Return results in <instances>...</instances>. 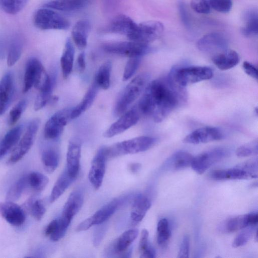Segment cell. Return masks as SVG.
<instances>
[{
  "label": "cell",
  "instance_id": "1",
  "mask_svg": "<svg viewBox=\"0 0 258 258\" xmlns=\"http://www.w3.org/2000/svg\"><path fill=\"white\" fill-rule=\"evenodd\" d=\"M184 87L178 85L170 74L165 79L149 83L138 104V110L156 122L164 120L186 99Z\"/></svg>",
  "mask_w": 258,
  "mask_h": 258
},
{
  "label": "cell",
  "instance_id": "2",
  "mask_svg": "<svg viewBox=\"0 0 258 258\" xmlns=\"http://www.w3.org/2000/svg\"><path fill=\"white\" fill-rule=\"evenodd\" d=\"M150 78L149 74L144 73L136 76L127 84L115 104L114 112L116 116L123 114L145 91L149 84Z\"/></svg>",
  "mask_w": 258,
  "mask_h": 258
},
{
  "label": "cell",
  "instance_id": "3",
  "mask_svg": "<svg viewBox=\"0 0 258 258\" xmlns=\"http://www.w3.org/2000/svg\"><path fill=\"white\" fill-rule=\"evenodd\" d=\"M51 79L41 62L37 58H30L26 64L23 81V93L27 92L33 86L39 91L47 89Z\"/></svg>",
  "mask_w": 258,
  "mask_h": 258
},
{
  "label": "cell",
  "instance_id": "4",
  "mask_svg": "<svg viewBox=\"0 0 258 258\" xmlns=\"http://www.w3.org/2000/svg\"><path fill=\"white\" fill-rule=\"evenodd\" d=\"M156 140L149 136H140L105 147L107 159L130 154L146 151L151 148Z\"/></svg>",
  "mask_w": 258,
  "mask_h": 258
},
{
  "label": "cell",
  "instance_id": "5",
  "mask_svg": "<svg viewBox=\"0 0 258 258\" xmlns=\"http://www.w3.org/2000/svg\"><path fill=\"white\" fill-rule=\"evenodd\" d=\"M257 160L252 159L231 168L212 171L210 177L214 180L248 179L257 177Z\"/></svg>",
  "mask_w": 258,
  "mask_h": 258
},
{
  "label": "cell",
  "instance_id": "6",
  "mask_svg": "<svg viewBox=\"0 0 258 258\" xmlns=\"http://www.w3.org/2000/svg\"><path fill=\"white\" fill-rule=\"evenodd\" d=\"M169 74L175 82L182 87L210 79L213 75L211 68L203 66L176 67Z\"/></svg>",
  "mask_w": 258,
  "mask_h": 258
},
{
  "label": "cell",
  "instance_id": "7",
  "mask_svg": "<svg viewBox=\"0 0 258 258\" xmlns=\"http://www.w3.org/2000/svg\"><path fill=\"white\" fill-rule=\"evenodd\" d=\"M102 48L107 53L130 57H142L152 51L149 44L131 40L106 43Z\"/></svg>",
  "mask_w": 258,
  "mask_h": 258
},
{
  "label": "cell",
  "instance_id": "8",
  "mask_svg": "<svg viewBox=\"0 0 258 258\" xmlns=\"http://www.w3.org/2000/svg\"><path fill=\"white\" fill-rule=\"evenodd\" d=\"M33 22L37 28L43 30H66L70 27L67 19L53 10L45 7L35 13Z\"/></svg>",
  "mask_w": 258,
  "mask_h": 258
},
{
  "label": "cell",
  "instance_id": "9",
  "mask_svg": "<svg viewBox=\"0 0 258 258\" xmlns=\"http://www.w3.org/2000/svg\"><path fill=\"white\" fill-rule=\"evenodd\" d=\"M40 120L38 118L29 122L24 135L8 160V164L13 165L18 162L29 151L35 140Z\"/></svg>",
  "mask_w": 258,
  "mask_h": 258
},
{
  "label": "cell",
  "instance_id": "10",
  "mask_svg": "<svg viewBox=\"0 0 258 258\" xmlns=\"http://www.w3.org/2000/svg\"><path fill=\"white\" fill-rule=\"evenodd\" d=\"M72 108H64L55 112L46 122L44 136L47 140H56L62 134L64 126L71 119Z\"/></svg>",
  "mask_w": 258,
  "mask_h": 258
},
{
  "label": "cell",
  "instance_id": "11",
  "mask_svg": "<svg viewBox=\"0 0 258 258\" xmlns=\"http://www.w3.org/2000/svg\"><path fill=\"white\" fill-rule=\"evenodd\" d=\"M163 30V25L160 22H143L138 24L135 32L129 40L149 44L157 39L162 34Z\"/></svg>",
  "mask_w": 258,
  "mask_h": 258
},
{
  "label": "cell",
  "instance_id": "12",
  "mask_svg": "<svg viewBox=\"0 0 258 258\" xmlns=\"http://www.w3.org/2000/svg\"><path fill=\"white\" fill-rule=\"evenodd\" d=\"M228 154L227 149L215 148L194 157L190 166L197 173L202 174L213 164L221 160Z\"/></svg>",
  "mask_w": 258,
  "mask_h": 258
},
{
  "label": "cell",
  "instance_id": "13",
  "mask_svg": "<svg viewBox=\"0 0 258 258\" xmlns=\"http://www.w3.org/2000/svg\"><path fill=\"white\" fill-rule=\"evenodd\" d=\"M119 200L115 199L96 212L92 216L80 223L76 228L78 232L89 229L93 225H100L108 219L116 211Z\"/></svg>",
  "mask_w": 258,
  "mask_h": 258
},
{
  "label": "cell",
  "instance_id": "14",
  "mask_svg": "<svg viewBox=\"0 0 258 258\" xmlns=\"http://www.w3.org/2000/svg\"><path fill=\"white\" fill-rule=\"evenodd\" d=\"M107 159L105 147H103L99 149L92 161L88 178L95 189H99L102 185L105 173Z\"/></svg>",
  "mask_w": 258,
  "mask_h": 258
},
{
  "label": "cell",
  "instance_id": "15",
  "mask_svg": "<svg viewBox=\"0 0 258 258\" xmlns=\"http://www.w3.org/2000/svg\"><path fill=\"white\" fill-rule=\"evenodd\" d=\"M197 46L200 50L214 55L227 49L228 41L223 34L212 32L201 38Z\"/></svg>",
  "mask_w": 258,
  "mask_h": 258
},
{
  "label": "cell",
  "instance_id": "16",
  "mask_svg": "<svg viewBox=\"0 0 258 258\" xmlns=\"http://www.w3.org/2000/svg\"><path fill=\"white\" fill-rule=\"evenodd\" d=\"M139 119V113L138 109L133 108L122 114L120 118L104 132L103 136L106 138H111L120 134L135 125Z\"/></svg>",
  "mask_w": 258,
  "mask_h": 258
},
{
  "label": "cell",
  "instance_id": "17",
  "mask_svg": "<svg viewBox=\"0 0 258 258\" xmlns=\"http://www.w3.org/2000/svg\"><path fill=\"white\" fill-rule=\"evenodd\" d=\"M223 137L222 132L219 128L206 126L194 131L184 138L183 142L190 144L207 143L220 140Z\"/></svg>",
  "mask_w": 258,
  "mask_h": 258
},
{
  "label": "cell",
  "instance_id": "18",
  "mask_svg": "<svg viewBox=\"0 0 258 258\" xmlns=\"http://www.w3.org/2000/svg\"><path fill=\"white\" fill-rule=\"evenodd\" d=\"M81 155V142L78 139H72L67 153V168L68 174L76 179L79 172Z\"/></svg>",
  "mask_w": 258,
  "mask_h": 258
},
{
  "label": "cell",
  "instance_id": "19",
  "mask_svg": "<svg viewBox=\"0 0 258 258\" xmlns=\"http://www.w3.org/2000/svg\"><path fill=\"white\" fill-rule=\"evenodd\" d=\"M0 215L9 223L19 226L25 222L26 217L23 209L14 202L0 203Z\"/></svg>",
  "mask_w": 258,
  "mask_h": 258
},
{
  "label": "cell",
  "instance_id": "20",
  "mask_svg": "<svg viewBox=\"0 0 258 258\" xmlns=\"http://www.w3.org/2000/svg\"><path fill=\"white\" fill-rule=\"evenodd\" d=\"M137 25L130 17L122 14L114 17L106 29L109 32L124 35L130 39L136 31Z\"/></svg>",
  "mask_w": 258,
  "mask_h": 258
},
{
  "label": "cell",
  "instance_id": "21",
  "mask_svg": "<svg viewBox=\"0 0 258 258\" xmlns=\"http://www.w3.org/2000/svg\"><path fill=\"white\" fill-rule=\"evenodd\" d=\"M14 90L13 76L8 72L0 80V115L5 112L10 105Z\"/></svg>",
  "mask_w": 258,
  "mask_h": 258
},
{
  "label": "cell",
  "instance_id": "22",
  "mask_svg": "<svg viewBox=\"0 0 258 258\" xmlns=\"http://www.w3.org/2000/svg\"><path fill=\"white\" fill-rule=\"evenodd\" d=\"M248 226H254L251 213L237 216L226 220L219 226V230L224 233H231L241 230Z\"/></svg>",
  "mask_w": 258,
  "mask_h": 258
},
{
  "label": "cell",
  "instance_id": "23",
  "mask_svg": "<svg viewBox=\"0 0 258 258\" xmlns=\"http://www.w3.org/2000/svg\"><path fill=\"white\" fill-rule=\"evenodd\" d=\"M84 197L81 191H73L64 205L61 217L71 222L73 217L81 209Z\"/></svg>",
  "mask_w": 258,
  "mask_h": 258
},
{
  "label": "cell",
  "instance_id": "24",
  "mask_svg": "<svg viewBox=\"0 0 258 258\" xmlns=\"http://www.w3.org/2000/svg\"><path fill=\"white\" fill-rule=\"evenodd\" d=\"M239 56L236 51L226 49L213 55V63L221 70H227L236 66L239 62Z\"/></svg>",
  "mask_w": 258,
  "mask_h": 258
},
{
  "label": "cell",
  "instance_id": "25",
  "mask_svg": "<svg viewBox=\"0 0 258 258\" xmlns=\"http://www.w3.org/2000/svg\"><path fill=\"white\" fill-rule=\"evenodd\" d=\"M90 30V23L87 20L78 21L74 26L72 37L78 48L83 49L86 47Z\"/></svg>",
  "mask_w": 258,
  "mask_h": 258
},
{
  "label": "cell",
  "instance_id": "26",
  "mask_svg": "<svg viewBox=\"0 0 258 258\" xmlns=\"http://www.w3.org/2000/svg\"><path fill=\"white\" fill-rule=\"evenodd\" d=\"M139 234V231L137 229H132L127 230L123 232L119 237L115 240L113 245V251L118 254H121L123 257V254H130L128 249L131 245L136 239Z\"/></svg>",
  "mask_w": 258,
  "mask_h": 258
},
{
  "label": "cell",
  "instance_id": "27",
  "mask_svg": "<svg viewBox=\"0 0 258 258\" xmlns=\"http://www.w3.org/2000/svg\"><path fill=\"white\" fill-rule=\"evenodd\" d=\"M90 0H52L44 5V7L62 12H74L81 10L88 6Z\"/></svg>",
  "mask_w": 258,
  "mask_h": 258
},
{
  "label": "cell",
  "instance_id": "28",
  "mask_svg": "<svg viewBox=\"0 0 258 258\" xmlns=\"http://www.w3.org/2000/svg\"><path fill=\"white\" fill-rule=\"evenodd\" d=\"M151 206V202L147 197L142 195L136 196L133 201L130 215L133 222L137 223L141 222Z\"/></svg>",
  "mask_w": 258,
  "mask_h": 258
},
{
  "label": "cell",
  "instance_id": "29",
  "mask_svg": "<svg viewBox=\"0 0 258 258\" xmlns=\"http://www.w3.org/2000/svg\"><path fill=\"white\" fill-rule=\"evenodd\" d=\"M99 89L100 88L94 82L89 87L80 103L75 107L72 108L71 114V119L79 117L90 107L95 99Z\"/></svg>",
  "mask_w": 258,
  "mask_h": 258
},
{
  "label": "cell",
  "instance_id": "30",
  "mask_svg": "<svg viewBox=\"0 0 258 258\" xmlns=\"http://www.w3.org/2000/svg\"><path fill=\"white\" fill-rule=\"evenodd\" d=\"M23 126L19 125L10 130L0 140V159L4 157L19 141Z\"/></svg>",
  "mask_w": 258,
  "mask_h": 258
},
{
  "label": "cell",
  "instance_id": "31",
  "mask_svg": "<svg viewBox=\"0 0 258 258\" xmlns=\"http://www.w3.org/2000/svg\"><path fill=\"white\" fill-rule=\"evenodd\" d=\"M75 49L70 39L66 41L64 48L60 58V66L63 77L67 79L70 75L74 63Z\"/></svg>",
  "mask_w": 258,
  "mask_h": 258
},
{
  "label": "cell",
  "instance_id": "32",
  "mask_svg": "<svg viewBox=\"0 0 258 258\" xmlns=\"http://www.w3.org/2000/svg\"><path fill=\"white\" fill-rule=\"evenodd\" d=\"M75 180L68 174L66 169L58 177L52 188L49 197L50 203L57 200Z\"/></svg>",
  "mask_w": 258,
  "mask_h": 258
},
{
  "label": "cell",
  "instance_id": "33",
  "mask_svg": "<svg viewBox=\"0 0 258 258\" xmlns=\"http://www.w3.org/2000/svg\"><path fill=\"white\" fill-rule=\"evenodd\" d=\"M245 25L241 29V32L246 37L256 35L258 33L257 11L254 9L247 11L244 15Z\"/></svg>",
  "mask_w": 258,
  "mask_h": 258
},
{
  "label": "cell",
  "instance_id": "34",
  "mask_svg": "<svg viewBox=\"0 0 258 258\" xmlns=\"http://www.w3.org/2000/svg\"><path fill=\"white\" fill-rule=\"evenodd\" d=\"M194 156L189 153L180 151L172 155L167 161L170 168L181 170L191 165Z\"/></svg>",
  "mask_w": 258,
  "mask_h": 258
},
{
  "label": "cell",
  "instance_id": "35",
  "mask_svg": "<svg viewBox=\"0 0 258 258\" xmlns=\"http://www.w3.org/2000/svg\"><path fill=\"white\" fill-rule=\"evenodd\" d=\"M41 160L44 170L49 173H52L58 165L59 154L54 148H47L42 153Z\"/></svg>",
  "mask_w": 258,
  "mask_h": 258
},
{
  "label": "cell",
  "instance_id": "36",
  "mask_svg": "<svg viewBox=\"0 0 258 258\" xmlns=\"http://www.w3.org/2000/svg\"><path fill=\"white\" fill-rule=\"evenodd\" d=\"M111 68V62L107 61L97 71L94 82L99 88L107 90L109 87Z\"/></svg>",
  "mask_w": 258,
  "mask_h": 258
},
{
  "label": "cell",
  "instance_id": "37",
  "mask_svg": "<svg viewBox=\"0 0 258 258\" xmlns=\"http://www.w3.org/2000/svg\"><path fill=\"white\" fill-rule=\"evenodd\" d=\"M28 187L27 175H24L15 181L8 190L6 200L15 202L22 196L25 189Z\"/></svg>",
  "mask_w": 258,
  "mask_h": 258
},
{
  "label": "cell",
  "instance_id": "38",
  "mask_svg": "<svg viewBox=\"0 0 258 258\" xmlns=\"http://www.w3.org/2000/svg\"><path fill=\"white\" fill-rule=\"evenodd\" d=\"M27 175L28 186L36 192L43 190L49 181L46 176L38 172H32Z\"/></svg>",
  "mask_w": 258,
  "mask_h": 258
},
{
  "label": "cell",
  "instance_id": "39",
  "mask_svg": "<svg viewBox=\"0 0 258 258\" xmlns=\"http://www.w3.org/2000/svg\"><path fill=\"white\" fill-rule=\"evenodd\" d=\"M29 0H0V8L6 13L15 15L20 12Z\"/></svg>",
  "mask_w": 258,
  "mask_h": 258
},
{
  "label": "cell",
  "instance_id": "40",
  "mask_svg": "<svg viewBox=\"0 0 258 258\" xmlns=\"http://www.w3.org/2000/svg\"><path fill=\"white\" fill-rule=\"evenodd\" d=\"M157 241L160 245H164L168 241L170 236L171 231L169 227V223L165 218L159 220L157 227Z\"/></svg>",
  "mask_w": 258,
  "mask_h": 258
},
{
  "label": "cell",
  "instance_id": "41",
  "mask_svg": "<svg viewBox=\"0 0 258 258\" xmlns=\"http://www.w3.org/2000/svg\"><path fill=\"white\" fill-rule=\"evenodd\" d=\"M26 207L29 209L33 217L37 221L40 220L46 212V208L42 200L30 199L26 203Z\"/></svg>",
  "mask_w": 258,
  "mask_h": 258
},
{
  "label": "cell",
  "instance_id": "42",
  "mask_svg": "<svg viewBox=\"0 0 258 258\" xmlns=\"http://www.w3.org/2000/svg\"><path fill=\"white\" fill-rule=\"evenodd\" d=\"M241 230L232 242V245L233 247L245 245L257 231L256 226H248Z\"/></svg>",
  "mask_w": 258,
  "mask_h": 258
},
{
  "label": "cell",
  "instance_id": "43",
  "mask_svg": "<svg viewBox=\"0 0 258 258\" xmlns=\"http://www.w3.org/2000/svg\"><path fill=\"white\" fill-rule=\"evenodd\" d=\"M22 51V44L20 41L14 40L11 43L8 53L7 64L12 66L19 59Z\"/></svg>",
  "mask_w": 258,
  "mask_h": 258
},
{
  "label": "cell",
  "instance_id": "44",
  "mask_svg": "<svg viewBox=\"0 0 258 258\" xmlns=\"http://www.w3.org/2000/svg\"><path fill=\"white\" fill-rule=\"evenodd\" d=\"M257 141L255 140L239 147L237 148L235 154L238 157H245L257 155Z\"/></svg>",
  "mask_w": 258,
  "mask_h": 258
},
{
  "label": "cell",
  "instance_id": "45",
  "mask_svg": "<svg viewBox=\"0 0 258 258\" xmlns=\"http://www.w3.org/2000/svg\"><path fill=\"white\" fill-rule=\"evenodd\" d=\"M141 57H130L127 61L123 74L122 80L125 81L131 78L138 70L141 62Z\"/></svg>",
  "mask_w": 258,
  "mask_h": 258
},
{
  "label": "cell",
  "instance_id": "46",
  "mask_svg": "<svg viewBox=\"0 0 258 258\" xmlns=\"http://www.w3.org/2000/svg\"><path fill=\"white\" fill-rule=\"evenodd\" d=\"M27 104V100L22 99L11 110L9 117V123L10 125H13L17 122L26 108Z\"/></svg>",
  "mask_w": 258,
  "mask_h": 258
},
{
  "label": "cell",
  "instance_id": "47",
  "mask_svg": "<svg viewBox=\"0 0 258 258\" xmlns=\"http://www.w3.org/2000/svg\"><path fill=\"white\" fill-rule=\"evenodd\" d=\"M57 225L54 232L49 237L50 239L54 242L57 241L62 238L67 232L71 222L61 217L57 219Z\"/></svg>",
  "mask_w": 258,
  "mask_h": 258
},
{
  "label": "cell",
  "instance_id": "48",
  "mask_svg": "<svg viewBox=\"0 0 258 258\" xmlns=\"http://www.w3.org/2000/svg\"><path fill=\"white\" fill-rule=\"evenodd\" d=\"M208 2L210 7L220 13L229 12L232 6L231 0H209Z\"/></svg>",
  "mask_w": 258,
  "mask_h": 258
},
{
  "label": "cell",
  "instance_id": "49",
  "mask_svg": "<svg viewBox=\"0 0 258 258\" xmlns=\"http://www.w3.org/2000/svg\"><path fill=\"white\" fill-rule=\"evenodd\" d=\"M192 9L199 14H206L210 12V6L207 0H191Z\"/></svg>",
  "mask_w": 258,
  "mask_h": 258
},
{
  "label": "cell",
  "instance_id": "50",
  "mask_svg": "<svg viewBox=\"0 0 258 258\" xmlns=\"http://www.w3.org/2000/svg\"><path fill=\"white\" fill-rule=\"evenodd\" d=\"M149 232L147 229L142 230L139 244V250L141 254L146 251L150 246L148 242Z\"/></svg>",
  "mask_w": 258,
  "mask_h": 258
},
{
  "label": "cell",
  "instance_id": "51",
  "mask_svg": "<svg viewBox=\"0 0 258 258\" xmlns=\"http://www.w3.org/2000/svg\"><path fill=\"white\" fill-rule=\"evenodd\" d=\"M179 14L181 20L183 25L187 28L190 26V22L188 14L185 4L180 1L178 3Z\"/></svg>",
  "mask_w": 258,
  "mask_h": 258
},
{
  "label": "cell",
  "instance_id": "52",
  "mask_svg": "<svg viewBox=\"0 0 258 258\" xmlns=\"http://www.w3.org/2000/svg\"><path fill=\"white\" fill-rule=\"evenodd\" d=\"M189 239L188 235L184 236L181 242L178 257H188L189 255Z\"/></svg>",
  "mask_w": 258,
  "mask_h": 258
},
{
  "label": "cell",
  "instance_id": "53",
  "mask_svg": "<svg viewBox=\"0 0 258 258\" xmlns=\"http://www.w3.org/2000/svg\"><path fill=\"white\" fill-rule=\"evenodd\" d=\"M242 67L244 71L247 75L253 79H257V70L252 64L245 61L243 63Z\"/></svg>",
  "mask_w": 258,
  "mask_h": 258
},
{
  "label": "cell",
  "instance_id": "54",
  "mask_svg": "<svg viewBox=\"0 0 258 258\" xmlns=\"http://www.w3.org/2000/svg\"><path fill=\"white\" fill-rule=\"evenodd\" d=\"M57 222L58 220L54 219L48 224L44 231L46 236L50 237L54 232L57 227Z\"/></svg>",
  "mask_w": 258,
  "mask_h": 258
},
{
  "label": "cell",
  "instance_id": "55",
  "mask_svg": "<svg viewBox=\"0 0 258 258\" xmlns=\"http://www.w3.org/2000/svg\"><path fill=\"white\" fill-rule=\"evenodd\" d=\"M77 65L79 70L83 72L86 68L85 54L82 52L79 54L77 58Z\"/></svg>",
  "mask_w": 258,
  "mask_h": 258
},
{
  "label": "cell",
  "instance_id": "56",
  "mask_svg": "<svg viewBox=\"0 0 258 258\" xmlns=\"http://www.w3.org/2000/svg\"><path fill=\"white\" fill-rule=\"evenodd\" d=\"M155 251L152 247L149 248L143 253L141 254L140 257L143 258H153L155 257Z\"/></svg>",
  "mask_w": 258,
  "mask_h": 258
},
{
  "label": "cell",
  "instance_id": "57",
  "mask_svg": "<svg viewBox=\"0 0 258 258\" xmlns=\"http://www.w3.org/2000/svg\"><path fill=\"white\" fill-rule=\"evenodd\" d=\"M141 168V164L138 163H132L129 165V169L130 171L134 173L138 172Z\"/></svg>",
  "mask_w": 258,
  "mask_h": 258
}]
</instances>
